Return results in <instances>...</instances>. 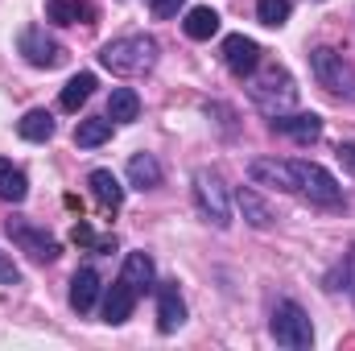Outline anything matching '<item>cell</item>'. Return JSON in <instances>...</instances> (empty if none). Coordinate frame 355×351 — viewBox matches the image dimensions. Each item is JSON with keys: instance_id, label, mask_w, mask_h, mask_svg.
I'll return each mask as SVG.
<instances>
[{"instance_id": "6da1fadb", "label": "cell", "mask_w": 355, "mask_h": 351, "mask_svg": "<svg viewBox=\"0 0 355 351\" xmlns=\"http://www.w3.org/2000/svg\"><path fill=\"white\" fill-rule=\"evenodd\" d=\"M99 67L120 75V79H132V75H145L157 67V42L149 33H132V37H116L99 50Z\"/></svg>"}, {"instance_id": "7a4b0ae2", "label": "cell", "mask_w": 355, "mask_h": 351, "mask_svg": "<svg viewBox=\"0 0 355 351\" xmlns=\"http://www.w3.org/2000/svg\"><path fill=\"white\" fill-rule=\"evenodd\" d=\"M190 194H194V207H198V215L211 223V228H232V194H227V182L219 178V170H211V166H198L194 170V186H190Z\"/></svg>"}, {"instance_id": "3957f363", "label": "cell", "mask_w": 355, "mask_h": 351, "mask_svg": "<svg viewBox=\"0 0 355 351\" xmlns=\"http://www.w3.org/2000/svg\"><path fill=\"white\" fill-rule=\"evenodd\" d=\"M268 335H272V343H277V348H289V351L314 348V323H310V314H306L297 302H289V298L272 306Z\"/></svg>"}, {"instance_id": "277c9868", "label": "cell", "mask_w": 355, "mask_h": 351, "mask_svg": "<svg viewBox=\"0 0 355 351\" xmlns=\"http://www.w3.org/2000/svg\"><path fill=\"white\" fill-rule=\"evenodd\" d=\"M248 95L265 116H281V112H289L297 103V87H293L289 71H281V67H268L265 75H252Z\"/></svg>"}, {"instance_id": "5b68a950", "label": "cell", "mask_w": 355, "mask_h": 351, "mask_svg": "<svg viewBox=\"0 0 355 351\" xmlns=\"http://www.w3.org/2000/svg\"><path fill=\"white\" fill-rule=\"evenodd\" d=\"M310 71L318 79V87H327L331 95L355 99V67L331 46H314L310 50Z\"/></svg>"}, {"instance_id": "8992f818", "label": "cell", "mask_w": 355, "mask_h": 351, "mask_svg": "<svg viewBox=\"0 0 355 351\" xmlns=\"http://www.w3.org/2000/svg\"><path fill=\"white\" fill-rule=\"evenodd\" d=\"M293 174H297V194H306L310 203H318V207H343L347 203L335 174L322 170L318 162H293Z\"/></svg>"}, {"instance_id": "52a82bcc", "label": "cell", "mask_w": 355, "mask_h": 351, "mask_svg": "<svg viewBox=\"0 0 355 351\" xmlns=\"http://www.w3.org/2000/svg\"><path fill=\"white\" fill-rule=\"evenodd\" d=\"M17 50H21V58H25L29 67H37V71H54V67L67 58L62 42H58L54 33H46V25H25V29L17 33Z\"/></svg>"}, {"instance_id": "ba28073f", "label": "cell", "mask_w": 355, "mask_h": 351, "mask_svg": "<svg viewBox=\"0 0 355 351\" xmlns=\"http://www.w3.org/2000/svg\"><path fill=\"white\" fill-rule=\"evenodd\" d=\"M4 232H8V240L21 248V252H29L33 261H42V264H50V261H58V240L46 232V228H37V223H29V219H8L4 223Z\"/></svg>"}, {"instance_id": "9c48e42d", "label": "cell", "mask_w": 355, "mask_h": 351, "mask_svg": "<svg viewBox=\"0 0 355 351\" xmlns=\"http://www.w3.org/2000/svg\"><path fill=\"white\" fill-rule=\"evenodd\" d=\"M223 67L236 75V79H252L261 71V46L244 33H227L223 37Z\"/></svg>"}, {"instance_id": "30bf717a", "label": "cell", "mask_w": 355, "mask_h": 351, "mask_svg": "<svg viewBox=\"0 0 355 351\" xmlns=\"http://www.w3.org/2000/svg\"><path fill=\"white\" fill-rule=\"evenodd\" d=\"M268 124H272V132L289 137L293 145H314L322 137V116H314V112H281V116H268Z\"/></svg>"}, {"instance_id": "8fae6325", "label": "cell", "mask_w": 355, "mask_h": 351, "mask_svg": "<svg viewBox=\"0 0 355 351\" xmlns=\"http://www.w3.org/2000/svg\"><path fill=\"white\" fill-rule=\"evenodd\" d=\"M137 285L128 281V277H116L112 285H107V293H103V323L107 327H120V323H128L132 318V306H137Z\"/></svg>"}, {"instance_id": "7c38bea8", "label": "cell", "mask_w": 355, "mask_h": 351, "mask_svg": "<svg viewBox=\"0 0 355 351\" xmlns=\"http://www.w3.org/2000/svg\"><path fill=\"white\" fill-rule=\"evenodd\" d=\"M248 178H252L257 186H272V190H285V194H293V190H297L293 162H277V157H252V162H248Z\"/></svg>"}, {"instance_id": "4fadbf2b", "label": "cell", "mask_w": 355, "mask_h": 351, "mask_svg": "<svg viewBox=\"0 0 355 351\" xmlns=\"http://www.w3.org/2000/svg\"><path fill=\"white\" fill-rule=\"evenodd\" d=\"M182 323H186V302L178 293V281H162L157 285V331L174 335Z\"/></svg>"}, {"instance_id": "5bb4252c", "label": "cell", "mask_w": 355, "mask_h": 351, "mask_svg": "<svg viewBox=\"0 0 355 351\" xmlns=\"http://www.w3.org/2000/svg\"><path fill=\"white\" fill-rule=\"evenodd\" d=\"M99 273L91 268V264H83L75 277H71V310L75 314H91V306H95V298H99Z\"/></svg>"}, {"instance_id": "9a60e30c", "label": "cell", "mask_w": 355, "mask_h": 351, "mask_svg": "<svg viewBox=\"0 0 355 351\" xmlns=\"http://www.w3.org/2000/svg\"><path fill=\"white\" fill-rule=\"evenodd\" d=\"M87 186H91V194H95V203H99L103 211H120V207H124V186H120V178L112 174V170H91Z\"/></svg>"}, {"instance_id": "2e32d148", "label": "cell", "mask_w": 355, "mask_h": 351, "mask_svg": "<svg viewBox=\"0 0 355 351\" xmlns=\"http://www.w3.org/2000/svg\"><path fill=\"white\" fill-rule=\"evenodd\" d=\"M182 29H186V37H190V42H211V37L219 33V12H215L211 4H198V8H190V12H186Z\"/></svg>"}, {"instance_id": "e0dca14e", "label": "cell", "mask_w": 355, "mask_h": 351, "mask_svg": "<svg viewBox=\"0 0 355 351\" xmlns=\"http://www.w3.org/2000/svg\"><path fill=\"white\" fill-rule=\"evenodd\" d=\"M46 17L54 25H79L95 17V4L91 0H46Z\"/></svg>"}, {"instance_id": "ac0fdd59", "label": "cell", "mask_w": 355, "mask_h": 351, "mask_svg": "<svg viewBox=\"0 0 355 351\" xmlns=\"http://www.w3.org/2000/svg\"><path fill=\"white\" fill-rule=\"evenodd\" d=\"M17 132H21V141L46 145V141L54 137V116H50L46 108H33V112H25V116L17 120Z\"/></svg>"}, {"instance_id": "d6986e66", "label": "cell", "mask_w": 355, "mask_h": 351, "mask_svg": "<svg viewBox=\"0 0 355 351\" xmlns=\"http://www.w3.org/2000/svg\"><path fill=\"white\" fill-rule=\"evenodd\" d=\"M128 182H132L137 190L162 186V162H157L153 153H132V157H128Z\"/></svg>"}, {"instance_id": "ffe728a7", "label": "cell", "mask_w": 355, "mask_h": 351, "mask_svg": "<svg viewBox=\"0 0 355 351\" xmlns=\"http://www.w3.org/2000/svg\"><path fill=\"white\" fill-rule=\"evenodd\" d=\"M236 207L244 211V219H248L252 228H261V232L272 228V211H268V203L252 190V186H240V190H236Z\"/></svg>"}, {"instance_id": "44dd1931", "label": "cell", "mask_w": 355, "mask_h": 351, "mask_svg": "<svg viewBox=\"0 0 355 351\" xmlns=\"http://www.w3.org/2000/svg\"><path fill=\"white\" fill-rule=\"evenodd\" d=\"M107 116H112V124H132L141 116V95L132 87H116L107 99Z\"/></svg>"}, {"instance_id": "7402d4cb", "label": "cell", "mask_w": 355, "mask_h": 351, "mask_svg": "<svg viewBox=\"0 0 355 351\" xmlns=\"http://www.w3.org/2000/svg\"><path fill=\"white\" fill-rule=\"evenodd\" d=\"M25 194H29L25 170H17L8 157H0V198H4V203H25Z\"/></svg>"}, {"instance_id": "603a6c76", "label": "cell", "mask_w": 355, "mask_h": 351, "mask_svg": "<svg viewBox=\"0 0 355 351\" xmlns=\"http://www.w3.org/2000/svg\"><path fill=\"white\" fill-rule=\"evenodd\" d=\"M103 141H112V116L79 120V128H75V145H79V149H99Z\"/></svg>"}, {"instance_id": "cb8c5ba5", "label": "cell", "mask_w": 355, "mask_h": 351, "mask_svg": "<svg viewBox=\"0 0 355 351\" xmlns=\"http://www.w3.org/2000/svg\"><path fill=\"white\" fill-rule=\"evenodd\" d=\"M91 91H95V75H91V71H79V75L62 87V95H58L62 112H79V108L91 99Z\"/></svg>"}, {"instance_id": "d4e9b609", "label": "cell", "mask_w": 355, "mask_h": 351, "mask_svg": "<svg viewBox=\"0 0 355 351\" xmlns=\"http://www.w3.org/2000/svg\"><path fill=\"white\" fill-rule=\"evenodd\" d=\"M120 277H128V281L137 285V293L153 289V257H149V252H128V257H124V273H120Z\"/></svg>"}, {"instance_id": "484cf974", "label": "cell", "mask_w": 355, "mask_h": 351, "mask_svg": "<svg viewBox=\"0 0 355 351\" xmlns=\"http://www.w3.org/2000/svg\"><path fill=\"white\" fill-rule=\"evenodd\" d=\"M71 240L75 244H83V248H95V252H116V236H95L91 232V223H75V232H71Z\"/></svg>"}, {"instance_id": "4316f807", "label": "cell", "mask_w": 355, "mask_h": 351, "mask_svg": "<svg viewBox=\"0 0 355 351\" xmlns=\"http://www.w3.org/2000/svg\"><path fill=\"white\" fill-rule=\"evenodd\" d=\"M289 0H257V21L268 25V29H277V25H285L289 21Z\"/></svg>"}, {"instance_id": "83f0119b", "label": "cell", "mask_w": 355, "mask_h": 351, "mask_svg": "<svg viewBox=\"0 0 355 351\" xmlns=\"http://www.w3.org/2000/svg\"><path fill=\"white\" fill-rule=\"evenodd\" d=\"M0 285H21V268L12 264L8 252H0Z\"/></svg>"}, {"instance_id": "f1b7e54d", "label": "cell", "mask_w": 355, "mask_h": 351, "mask_svg": "<svg viewBox=\"0 0 355 351\" xmlns=\"http://www.w3.org/2000/svg\"><path fill=\"white\" fill-rule=\"evenodd\" d=\"M339 273H343V285H339V289H347V293H352V302H355V248L347 252V257H343Z\"/></svg>"}, {"instance_id": "f546056e", "label": "cell", "mask_w": 355, "mask_h": 351, "mask_svg": "<svg viewBox=\"0 0 355 351\" xmlns=\"http://www.w3.org/2000/svg\"><path fill=\"white\" fill-rule=\"evenodd\" d=\"M186 0H149V8H153V17L157 21H166V17H178V8H182Z\"/></svg>"}, {"instance_id": "4dcf8cb0", "label": "cell", "mask_w": 355, "mask_h": 351, "mask_svg": "<svg viewBox=\"0 0 355 351\" xmlns=\"http://www.w3.org/2000/svg\"><path fill=\"white\" fill-rule=\"evenodd\" d=\"M335 157L343 162V170H347V174H355V141H343V145L335 149Z\"/></svg>"}]
</instances>
